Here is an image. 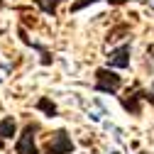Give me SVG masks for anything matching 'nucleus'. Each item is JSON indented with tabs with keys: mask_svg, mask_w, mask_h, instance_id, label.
<instances>
[{
	"mask_svg": "<svg viewBox=\"0 0 154 154\" xmlns=\"http://www.w3.org/2000/svg\"><path fill=\"white\" fill-rule=\"evenodd\" d=\"M122 86V79L115 71L110 69H98L95 71V91H100V93H118Z\"/></svg>",
	"mask_w": 154,
	"mask_h": 154,
	"instance_id": "obj_1",
	"label": "nucleus"
},
{
	"mask_svg": "<svg viewBox=\"0 0 154 154\" xmlns=\"http://www.w3.org/2000/svg\"><path fill=\"white\" fill-rule=\"evenodd\" d=\"M73 152V142L66 134V130H56L44 144V154H71Z\"/></svg>",
	"mask_w": 154,
	"mask_h": 154,
	"instance_id": "obj_2",
	"label": "nucleus"
},
{
	"mask_svg": "<svg viewBox=\"0 0 154 154\" xmlns=\"http://www.w3.org/2000/svg\"><path fill=\"white\" fill-rule=\"evenodd\" d=\"M37 130H39V125H34V122L25 125L20 140L15 144V154H37V144H34V132Z\"/></svg>",
	"mask_w": 154,
	"mask_h": 154,
	"instance_id": "obj_3",
	"label": "nucleus"
},
{
	"mask_svg": "<svg viewBox=\"0 0 154 154\" xmlns=\"http://www.w3.org/2000/svg\"><path fill=\"white\" fill-rule=\"evenodd\" d=\"M144 91H132V93H127V95H122L120 98V103H122V108L127 110V112H132V115H140L142 112V100H144Z\"/></svg>",
	"mask_w": 154,
	"mask_h": 154,
	"instance_id": "obj_4",
	"label": "nucleus"
},
{
	"mask_svg": "<svg viewBox=\"0 0 154 154\" xmlns=\"http://www.w3.org/2000/svg\"><path fill=\"white\" fill-rule=\"evenodd\" d=\"M130 54H132L130 44H122L120 49L110 51V56H108V64H110V66H115V69H127V66H130Z\"/></svg>",
	"mask_w": 154,
	"mask_h": 154,
	"instance_id": "obj_5",
	"label": "nucleus"
},
{
	"mask_svg": "<svg viewBox=\"0 0 154 154\" xmlns=\"http://www.w3.org/2000/svg\"><path fill=\"white\" fill-rule=\"evenodd\" d=\"M12 134H15V120L3 118L0 120V147H5V140H10Z\"/></svg>",
	"mask_w": 154,
	"mask_h": 154,
	"instance_id": "obj_6",
	"label": "nucleus"
},
{
	"mask_svg": "<svg viewBox=\"0 0 154 154\" xmlns=\"http://www.w3.org/2000/svg\"><path fill=\"white\" fill-rule=\"evenodd\" d=\"M37 108H39L42 112H47L49 118H54V115H56V105H54L49 98H39V100H37Z\"/></svg>",
	"mask_w": 154,
	"mask_h": 154,
	"instance_id": "obj_7",
	"label": "nucleus"
},
{
	"mask_svg": "<svg viewBox=\"0 0 154 154\" xmlns=\"http://www.w3.org/2000/svg\"><path fill=\"white\" fill-rule=\"evenodd\" d=\"M59 3H64V0H37V5H39L42 12H47V15H54Z\"/></svg>",
	"mask_w": 154,
	"mask_h": 154,
	"instance_id": "obj_8",
	"label": "nucleus"
},
{
	"mask_svg": "<svg viewBox=\"0 0 154 154\" xmlns=\"http://www.w3.org/2000/svg\"><path fill=\"white\" fill-rule=\"evenodd\" d=\"M125 32H130V29H127V25H120V27L110 29V32H108V42H115V39H120V34H125Z\"/></svg>",
	"mask_w": 154,
	"mask_h": 154,
	"instance_id": "obj_9",
	"label": "nucleus"
},
{
	"mask_svg": "<svg viewBox=\"0 0 154 154\" xmlns=\"http://www.w3.org/2000/svg\"><path fill=\"white\" fill-rule=\"evenodd\" d=\"M93 3H98V0H76V3L71 5V10H73V12H79V10H83L86 5H93Z\"/></svg>",
	"mask_w": 154,
	"mask_h": 154,
	"instance_id": "obj_10",
	"label": "nucleus"
},
{
	"mask_svg": "<svg viewBox=\"0 0 154 154\" xmlns=\"http://www.w3.org/2000/svg\"><path fill=\"white\" fill-rule=\"evenodd\" d=\"M144 100H149V103L154 105V83H152V91H147V95H144Z\"/></svg>",
	"mask_w": 154,
	"mask_h": 154,
	"instance_id": "obj_11",
	"label": "nucleus"
},
{
	"mask_svg": "<svg viewBox=\"0 0 154 154\" xmlns=\"http://www.w3.org/2000/svg\"><path fill=\"white\" fill-rule=\"evenodd\" d=\"M110 5H122V3H127V0H108Z\"/></svg>",
	"mask_w": 154,
	"mask_h": 154,
	"instance_id": "obj_12",
	"label": "nucleus"
},
{
	"mask_svg": "<svg viewBox=\"0 0 154 154\" xmlns=\"http://www.w3.org/2000/svg\"><path fill=\"white\" fill-rule=\"evenodd\" d=\"M112 154H118V152H112Z\"/></svg>",
	"mask_w": 154,
	"mask_h": 154,
	"instance_id": "obj_13",
	"label": "nucleus"
}]
</instances>
